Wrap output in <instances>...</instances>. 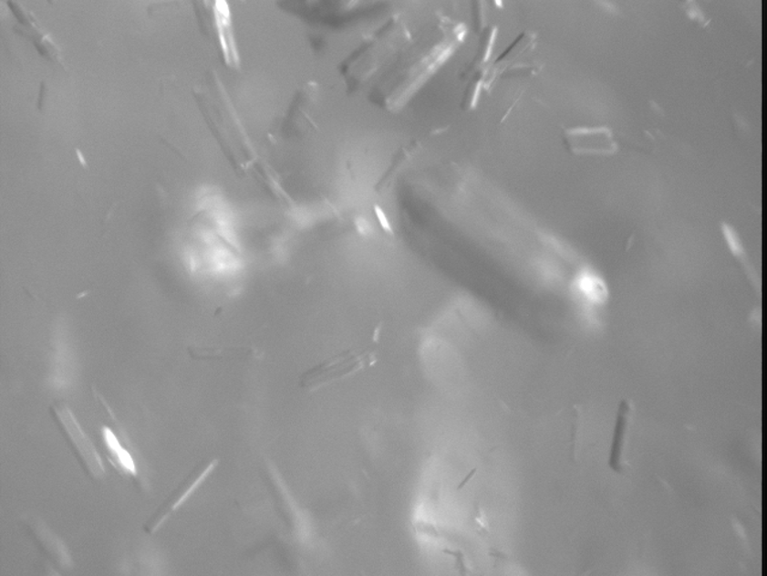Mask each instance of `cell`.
<instances>
[{
  "instance_id": "obj_1",
  "label": "cell",
  "mask_w": 767,
  "mask_h": 576,
  "mask_svg": "<svg viewBox=\"0 0 767 576\" xmlns=\"http://www.w3.org/2000/svg\"><path fill=\"white\" fill-rule=\"evenodd\" d=\"M377 361V352L374 347L368 350H348L327 358L318 365L313 366L300 376L299 385L306 392H316L318 389L334 384L347 377L353 376Z\"/></svg>"
},
{
  "instance_id": "obj_2",
  "label": "cell",
  "mask_w": 767,
  "mask_h": 576,
  "mask_svg": "<svg viewBox=\"0 0 767 576\" xmlns=\"http://www.w3.org/2000/svg\"><path fill=\"white\" fill-rule=\"evenodd\" d=\"M51 412L84 470L91 478H101L105 475V467L100 456L70 410L64 405H53Z\"/></svg>"
},
{
  "instance_id": "obj_3",
  "label": "cell",
  "mask_w": 767,
  "mask_h": 576,
  "mask_svg": "<svg viewBox=\"0 0 767 576\" xmlns=\"http://www.w3.org/2000/svg\"><path fill=\"white\" fill-rule=\"evenodd\" d=\"M219 460L216 457L202 461L191 471L190 475L173 490L165 502L159 507L152 517L144 525V531L148 534H155L160 528L171 517V514L181 508L182 503L193 494L194 490L204 482V479L217 466Z\"/></svg>"
},
{
  "instance_id": "obj_4",
  "label": "cell",
  "mask_w": 767,
  "mask_h": 576,
  "mask_svg": "<svg viewBox=\"0 0 767 576\" xmlns=\"http://www.w3.org/2000/svg\"><path fill=\"white\" fill-rule=\"evenodd\" d=\"M565 143L575 154H613L617 150L613 133L606 127L565 130Z\"/></svg>"
},
{
  "instance_id": "obj_5",
  "label": "cell",
  "mask_w": 767,
  "mask_h": 576,
  "mask_svg": "<svg viewBox=\"0 0 767 576\" xmlns=\"http://www.w3.org/2000/svg\"><path fill=\"white\" fill-rule=\"evenodd\" d=\"M9 6H11V10H13L15 16L17 18L18 26L16 28L18 29V33L32 41L36 45L37 51L45 58L60 63L62 57H60L59 48L57 47V45L53 43L52 39H49L47 33L40 28L33 14L26 9H23L21 4L9 3Z\"/></svg>"
},
{
  "instance_id": "obj_6",
  "label": "cell",
  "mask_w": 767,
  "mask_h": 576,
  "mask_svg": "<svg viewBox=\"0 0 767 576\" xmlns=\"http://www.w3.org/2000/svg\"><path fill=\"white\" fill-rule=\"evenodd\" d=\"M316 95V86L313 82H308L297 91L285 114L287 117L284 123V132L289 135H303L306 132L311 124V107L315 105Z\"/></svg>"
},
{
  "instance_id": "obj_7",
  "label": "cell",
  "mask_w": 767,
  "mask_h": 576,
  "mask_svg": "<svg viewBox=\"0 0 767 576\" xmlns=\"http://www.w3.org/2000/svg\"><path fill=\"white\" fill-rule=\"evenodd\" d=\"M212 6L209 13L212 17V28L223 49V59L229 67H238V51H236L234 36H233L231 14H229L227 4L213 3Z\"/></svg>"
},
{
  "instance_id": "obj_8",
  "label": "cell",
  "mask_w": 767,
  "mask_h": 576,
  "mask_svg": "<svg viewBox=\"0 0 767 576\" xmlns=\"http://www.w3.org/2000/svg\"><path fill=\"white\" fill-rule=\"evenodd\" d=\"M26 529L32 534L34 539L37 540L46 551V554L51 556L57 563L60 564L62 568L71 566V559L68 556L67 549H65L62 541L58 539L46 526L42 525L40 521L28 520Z\"/></svg>"
},
{
  "instance_id": "obj_9",
  "label": "cell",
  "mask_w": 767,
  "mask_h": 576,
  "mask_svg": "<svg viewBox=\"0 0 767 576\" xmlns=\"http://www.w3.org/2000/svg\"><path fill=\"white\" fill-rule=\"evenodd\" d=\"M190 356L193 360L212 361L224 358H251L257 354L252 347H190Z\"/></svg>"
},
{
  "instance_id": "obj_10",
  "label": "cell",
  "mask_w": 767,
  "mask_h": 576,
  "mask_svg": "<svg viewBox=\"0 0 767 576\" xmlns=\"http://www.w3.org/2000/svg\"><path fill=\"white\" fill-rule=\"evenodd\" d=\"M629 414H631V406L627 402H622L619 415H617L616 434H614L612 456H610V466L617 472L622 470V452H624L625 438L627 434L626 431L628 427Z\"/></svg>"
},
{
  "instance_id": "obj_11",
  "label": "cell",
  "mask_w": 767,
  "mask_h": 576,
  "mask_svg": "<svg viewBox=\"0 0 767 576\" xmlns=\"http://www.w3.org/2000/svg\"><path fill=\"white\" fill-rule=\"evenodd\" d=\"M102 434H104V440L107 448L110 450V453L113 454L118 463L121 465V467H123L125 471L131 473V475H136L135 461H133L130 453L126 452L123 445H120V442L118 441V438L116 435H114L113 431L109 430V427H104V429H102Z\"/></svg>"
},
{
  "instance_id": "obj_12",
  "label": "cell",
  "mask_w": 767,
  "mask_h": 576,
  "mask_svg": "<svg viewBox=\"0 0 767 576\" xmlns=\"http://www.w3.org/2000/svg\"><path fill=\"white\" fill-rule=\"evenodd\" d=\"M410 152V150H402L399 152V154L395 156L394 162L391 163L389 170L385 172L383 178H381L379 183H378L376 188L378 194H383L385 190L389 189V186H390L392 181H394L397 172L400 170V167H402L404 162H406L408 158H409Z\"/></svg>"
},
{
  "instance_id": "obj_13",
  "label": "cell",
  "mask_w": 767,
  "mask_h": 576,
  "mask_svg": "<svg viewBox=\"0 0 767 576\" xmlns=\"http://www.w3.org/2000/svg\"><path fill=\"white\" fill-rule=\"evenodd\" d=\"M376 212L378 219L381 220V225H383V227L388 228V230H390V226H389L387 217H385L383 212H381L379 208H376Z\"/></svg>"
}]
</instances>
